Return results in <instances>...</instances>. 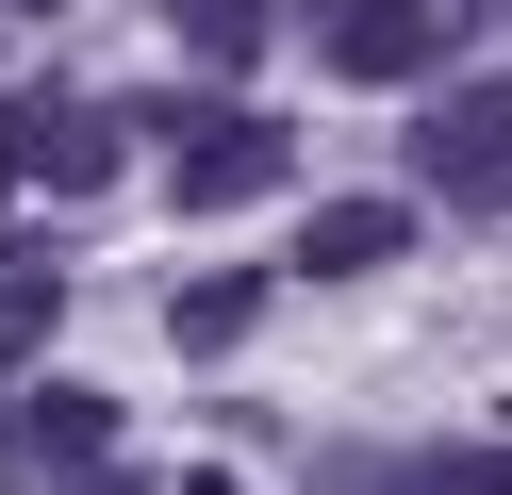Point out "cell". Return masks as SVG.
<instances>
[{
    "label": "cell",
    "mask_w": 512,
    "mask_h": 495,
    "mask_svg": "<svg viewBox=\"0 0 512 495\" xmlns=\"http://www.w3.org/2000/svg\"><path fill=\"white\" fill-rule=\"evenodd\" d=\"M413 182H430L446 215H479V231H496V215H512V99H496V83L430 99V116H413Z\"/></svg>",
    "instance_id": "6da1fadb"
},
{
    "label": "cell",
    "mask_w": 512,
    "mask_h": 495,
    "mask_svg": "<svg viewBox=\"0 0 512 495\" xmlns=\"http://www.w3.org/2000/svg\"><path fill=\"white\" fill-rule=\"evenodd\" d=\"M446 0H331V17H314V50H331V83H430L446 66Z\"/></svg>",
    "instance_id": "7a4b0ae2"
},
{
    "label": "cell",
    "mask_w": 512,
    "mask_h": 495,
    "mask_svg": "<svg viewBox=\"0 0 512 495\" xmlns=\"http://www.w3.org/2000/svg\"><path fill=\"white\" fill-rule=\"evenodd\" d=\"M298 182V132L248 116V99H215V116H182V198L199 215H232V198H281Z\"/></svg>",
    "instance_id": "3957f363"
},
{
    "label": "cell",
    "mask_w": 512,
    "mask_h": 495,
    "mask_svg": "<svg viewBox=\"0 0 512 495\" xmlns=\"http://www.w3.org/2000/svg\"><path fill=\"white\" fill-rule=\"evenodd\" d=\"M116 149H133V116L116 99H17V182H116Z\"/></svg>",
    "instance_id": "277c9868"
},
{
    "label": "cell",
    "mask_w": 512,
    "mask_h": 495,
    "mask_svg": "<svg viewBox=\"0 0 512 495\" xmlns=\"http://www.w3.org/2000/svg\"><path fill=\"white\" fill-rule=\"evenodd\" d=\"M397 248H413V215H397V198H331V215L298 231V281H380Z\"/></svg>",
    "instance_id": "5b68a950"
},
{
    "label": "cell",
    "mask_w": 512,
    "mask_h": 495,
    "mask_svg": "<svg viewBox=\"0 0 512 495\" xmlns=\"http://www.w3.org/2000/svg\"><path fill=\"white\" fill-rule=\"evenodd\" d=\"M116 446V396H17V462L34 479H67V462H100Z\"/></svg>",
    "instance_id": "8992f818"
},
{
    "label": "cell",
    "mask_w": 512,
    "mask_h": 495,
    "mask_svg": "<svg viewBox=\"0 0 512 495\" xmlns=\"http://www.w3.org/2000/svg\"><path fill=\"white\" fill-rule=\"evenodd\" d=\"M248 314H265V281H248V264H232V281H182V297H166V330H182L199 363H215V347H248Z\"/></svg>",
    "instance_id": "52a82bcc"
},
{
    "label": "cell",
    "mask_w": 512,
    "mask_h": 495,
    "mask_svg": "<svg viewBox=\"0 0 512 495\" xmlns=\"http://www.w3.org/2000/svg\"><path fill=\"white\" fill-rule=\"evenodd\" d=\"M50 330H67V281H50V264H0V380H17Z\"/></svg>",
    "instance_id": "ba28073f"
},
{
    "label": "cell",
    "mask_w": 512,
    "mask_h": 495,
    "mask_svg": "<svg viewBox=\"0 0 512 495\" xmlns=\"http://www.w3.org/2000/svg\"><path fill=\"white\" fill-rule=\"evenodd\" d=\"M199 66H265V0H166Z\"/></svg>",
    "instance_id": "9c48e42d"
},
{
    "label": "cell",
    "mask_w": 512,
    "mask_h": 495,
    "mask_svg": "<svg viewBox=\"0 0 512 495\" xmlns=\"http://www.w3.org/2000/svg\"><path fill=\"white\" fill-rule=\"evenodd\" d=\"M397 495H512V462H496V446H430Z\"/></svg>",
    "instance_id": "30bf717a"
},
{
    "label": "cell",
    "mask_w": 512,
    "mask_h": 495,
    "mask_svg": "<svg viewBox=\"0 0 512 495\" xmlns=\"http://www.w3.org/2000/svg\"><path fill=\"white\" fill-rule=\"evenodd\" d=\"M67 479H83V495H149V479H133V462H116V446H100V462H67Z\"/></svg>",
    "instance_id": "8fae6325"
},
{
    "label": "cell",
    "mask_w": 512,
    "mask_h": 495,
    "mask_svg": "<svg viewBox=\"0 0 512 495\" xmlns=\"http://www.w3.org/2000/svg\"><path fill=\"white\" fill-rule=\"evenodd\" d=\"M0 198H17V99H0Z\"/></svg>",
    "instance_id": "7c38bea8"
},
{
    "label": "cell",
    "mask_w": 512,
    "mask_h": 495,
    "mask_svg": "<svg viewBox=\"0 0 512 495\" xmlns=\"http://www.w3.org/2000/svg\"><path fill=\"white\" fill-rule=\"evenodd\" d=\"M182 495H232V479H215V462H199V479H182Z\"/></svg>",
    "instance_id": "4fadbf2b"
},
{
    "label": "cell",
    "mask_w": 512,
    "mask_h": 495,
    "mask_svg": "<svg viewBox=\"0 0 512 495\" xmlns=\"http://www.w3.org/2000/svg\"><path fill=\"white\" fill-rule=\"evenodd\" d=\"M446 17H496V0H446Z\"/></svg>",
    "instance_id": "5bb4252c"
},
{
    "label": "cell",
    "mask_w": 512,
    "mask_h": 495,
    "mask_svg": "<svg viewBox=\"0 0 512 495\" xmlns=\"http://www.w3.org/2000/svg\"><path fill=\"white\" fill-rule=\"evenodd\" d=\"M34 17H50V0H34Z\"/></svg>",
    "instance_id": "9a60e30c"
}]
</instances>
